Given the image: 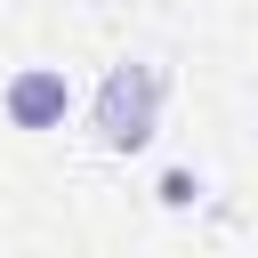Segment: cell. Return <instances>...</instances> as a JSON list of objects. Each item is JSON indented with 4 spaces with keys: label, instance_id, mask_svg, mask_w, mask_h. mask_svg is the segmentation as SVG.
<instances>
[{
    "label": "cell",
    "instance_id": "3957f363",
    "mask_svg": "<svg viewBox=\"0 0 258 258\" xmlns=\"http://www.w3.org/2000/svg\"><path fill=\"white\" fill-rule=\"evenodd\" d=\"M153 194H161V210H194V202H202V177H194V169H161Z\"/></svg>",
    "mask_w": 258,
    "mask_h": 258
},
{
    "label": "cell",
    "instance_id": "7a4b0ae2",
    "mask_svg": "<svg viewBox=\"0 0 258 258\" xmlns=\"http://www.w3.org/2000/svg\"><path fill=\"white\" fill-rule=\"evenodd\" d=\"M64 113H73V81L56 64H24L8 81V121L16 129H64Z\"/></svg>",
    "mask_w": 258,
    "mask_h": 258
},
{
    "label": "cell",
    "instance_id": "6da1fadb",
    "mask_svg": "<svg viewBox=\"0 0 258 258\" xmlns=\"http://www.w3.org/2000/svg\"><path fill=\"white\" fill-rule=\"evenodd\" d=\"M153 129H161V64H137L129 56L97 89V145L105 153H137Z\"/></svg>",
    "mask_w": 258,
    "mask_h": 258
}]
</instances>
